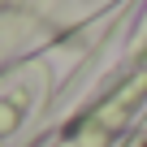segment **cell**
Wrapping results in <instances>:
<instances>
[{
	"instance_id": "cell-1",
	"label": "cell",
	"mask_w": 147,
	"mask_h": 147,
	"mask_svg": "<svg viewBox=\"0 0 147 147\" xmlns=\"http://www.w3.org/2000/svg\"><path fill=\"white\" fill-rule=\"evenodd\" d=\"M143 147H147V143H143Z\"/></svg>"
}]
</instances>
